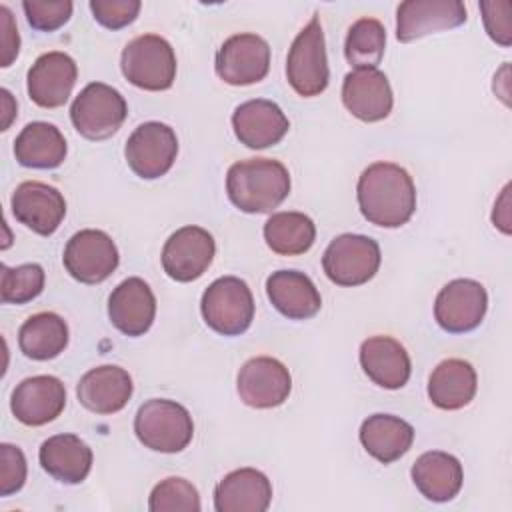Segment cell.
<instances>
[{
    "label": "cell",
    "mask_w": 512,
    "mask_h": 512,
    "mask_svg": "<svg viewBox=\"0 0 512 512\" xmlns=\"http://www.w3.org/2000/svg\"><path fill=\"white\" fill-rule=\"evenodd\" d=\"M124 78L148 92L168 90L176 78V54L170 42L158 34H142L130 40L120 56Z\"/></svg>",
    "instance_id": "277c9868"
},
{
    "label": "cell",
    "mask_w": 512,
    "mask_h": 512,
    "mask_svg": "<svg viewBox=\"0 0 512 512\" xmlns=\"http://www.w3.org/2000/svg\"><path fill=\"white\" fill-rule=\"evenodd\" d=\"M156 316V298L148 282L138 276L122 280L108 296V318L126 336H142Z\"/></svg>",
    "instance_id": "ffe728a7"
},
{
    "label": "cell",
    "mask_w": 512,
    "mask_h": 512,
    "mask_svg": "<svg viewBox=\"0 0 512 512\" xmlns=\"http://www.w3.org/2000/svg\"><path fill=\"white\" fill-rule=\"evenodd\" d=\"M382 254L376 240L364 234H340L324 250L322 268L338 286H360L372 280L380 268Z\"/></svg>",
    "instance_id": "ba28073f"
},
{
    "label": "cell",
    "mask_w": 512,
    "mask_h": 512,
    "mask_svg": "<svg viewBox=\"0 0 512 512\" xmlns=\"http://www.w3.org/2000/svg\"><path fill=\"white\" fill-rule=\"evenodd\" d=\"M62 262L74 280L100 284L118 268L120 256L114 240L104 230L84 228L66 242Z\"/></svg>",
    "instance_id": "9c48e42d"
},
{
    "label": "cell",
    "mask_w": 512,
    "mask_h": 512,
    "mask_svg": "<svg viewBox=\"0 0 512 512\" xmlns=\"http://www.w3.org/2000/svg\"><path fill=\"white\" fill-rule=\"evenodd\" d=\"M38 460L44 472L62 484H80L92 468V450L76 434H54L42 442Z\"/></svg>",
    "instance_id": "4316f807"
},
{
    "label": "cell",
    "mask_w": 512,
    "mask_h": 512,
    "mask_svg": "<svg viewBox=\"0 0 512 512\" xmlns=\"http://www.w3.org/2000/svg\"><path fill=\"white\" fill-rule=\"evenodd\" d=\"M510 10H512V2L510 0H486V2H480V12H482L484 28H486L488 36L496 44H500V46H510V42H512Z\"/></svg>",
    "instance_id": "f35d334b"
},
{
    "label": "cell",
    "mask_w": 512,
    "mask_h": 512,
    "mask_svg": "<svg viewBox=\"0 0 512 512\" xmlns=\"http://www.w3.org/2000/svg\"><path fill=\"white\" fill-rule=\"evenodd\" d=\"M272 306L290 320H308L318 314L322 298L310 276L298 270H276L266 280Z\"/></svg>",
    "instance_id": "d4e9b609"
},
{
    "label": "cell",
    "mask_w": 512,
    "mask_h": 512,
    "mask_svg": "<svg viewBox=\"0 0 512 512\" xmlns=\"http://www.w3.org/2000/svg\"><path fill=\"white\" fill-rule=\"evenodd\" d=\"M132 376L114 364L88 370L76 386L78 402L94 414H116L132 398Z\"/></svg>",
    "instance_id": "7402d4cb"
},
{
    "label": "cell",
    "mask_w": 512,
    "mask_h": 512,
    "mask_svg": "<svg viewBox=\"0 0 512 512\" xmlns=\"http://www.w3.org/2000/svg\"><path fill=\"white\" fill-rule=\"evenodd\" d=\"M66 406L64 382L50 374L24 378L10 396V410L26 426H44L56 420Z\"/></svg>",
    "instance_id": "ac0fdd59"
},
{
    "label": "cell",
    "mask_w": 512,
    "mask_h": 512,
    "mask_svg": "<svg viewBox=\"0 0 512 512\" xmlns=\"http://www.w3.org/2000/svg\"><path fill=\"white\" fill-rule=\"evenodd\" d=\"M178 154L176 132L164 122H144L128 136L124 158L130 170L142 180L164 176Z\"/></svg>",
    "instance_id": "30bf717a"
},
{
    "label": "cell",
    "mask_w": 512,
    "mask_h": 512,
    "mask_svg": "<svg viewBox=\"0 0 512 512\" xmlns=\"http://www.w3.org/2000/svg\"><path fill=\"white\" fill-rule=\"evenodd\" d=\"M26 458L14 444H0V496L18 492L26 482Z\"/></svg>",
    "instance_id": "74e56055"
},
{
    "label": "cell",
    "mask_w": 512,
    "mask_h": 512,
    "mask_svg": "<svg viewBox=\"0 0 512 512\" xmlns=\"http://www.w3.org/2000/svg\"><path fill=\"white\" fill-rule=\"evenodd\" d=\"M272 502V482L256 468L228 472L214 488L216 512H264Z\"/></svg>",
    "instance_id": "603a6c76"
},
{
    "label": "cell",
    "mask_w": 512,
    "mask_h": 512,
    "mask_svg": "<svg viewBox=\"0 0 512 512\" xmlns=\"http://www.w3.org/2000/svg\"><path fill=\"white\" fill-rule=\"evenodd\" d=\"M44 280L46 274L40 264L30 262L14 268L2 264L0 298L4 304H26L42 294Z\"/></svg>",
    "instance_id": "836d02e7"
},
{
    "label": "cell",
    "mask_w": 512,
    "mask_h": 512,
    "mask_svg": "<svg viewBox=\"0 0 512 512\" xmlns=\"http://www.w3.org/2000/svg\"><path fill=\"white\" fill-rule=\"evenodd\" d=\"M10 208L20 224L40 236L54 234L66 216V200L62 192L40 180L18 184L12 192Z\"/></svg>",
    "instance_id": "9a60e30c"
},
{
    "label": "cell",
    "mask_w": 512,
    "mask_h": 512,
    "mask_svg": "<svg viewBox=\"0 0 512 512\" xmlns=\"http://www.w3.org/2000/svg\"><path fill=\"white\" fill-rule=\"evenodd\" d=\"M488 310L486 288L472 278L448 282L436 296L434 318L450 334H464L478 328Z\"/></svg>",
    "instance_id": "7c38bea8"
},
{
    "label": "cell",
    "mask_w": 512,
    "mask_h": 512,
    "mask_svg": "<svg viewBox=\"0 0 512 512\" xmlns=\"http://www.w3.org/2000/svg\"><path fill=\"white\" fill-rule=\"evenodd\" d=\"M264 240L280 256H298L312 248L316 226L304 212H276L264 222Z\"/></svg>",
    "instance_id": "1f68e13d"
},
{
    "label": "cell",
    "mask_w": 512,
    "mask_h": 512,
    "mask_svg": "<svg viewBox=\"0 0 512 512\" xmlns=\"http://www.w3.org/2000/svg\"><path fill=\"white\" fill-rule=\"evenodd\" d=\"M68 324L56 312L32 314L18 330V346L26 358L52 360L68 346Z\"/></svg>",
    "instance_id": "4dcf8cb0"
},
{
    "label": "cell",
    "mask_w": 512,
    "mask_h": 512,
    "mask_svg": "<svg viewBox=\"0 0 512 512\" xmlns=\"http://www.w3.org/2000/svg\"><path fill=\"white\" fill-rule=\"evenodd\" d=\"M216 242L200 226H182L166 240L162 248V268L176 282L198 280L212 264Z\"/></svg>",
    "instance_id": "5bb4252c"
},
{
    "label": "cell",
    "mask_w": 512,
    "mask_h": 512,
    "mask_svg": "<svg viewBox=\"0 0 512 512\" xmlns=\"http://www.w3.org/2000/svg\"><path fill=\"white\" fill-rule=\"evenodd\" d=\"M358 436L372 458L392 464L412 448L414 428L400 416L372 414L362 422Z\"/></svg>",
    "instance_id": "f1b7e54d"
},
{
    "label": "cell",
    "mask_w": 512,
    "mask_h": 512,
    "mask_svg": "<svg viewBox=\"0 0 512 512\" xmlns=\"http://www.w3.org/2000/svg\"><path fill=\"white\" fill-rule=\"evenodd\" d=\"M356 200L362 216L370 224L400 228L416 210V186L402 166L374 162L358 178Z\"/></svg>",
    "instance_id": "6da1fadb"
},
{
    "label": "cell",
    "mask_w": 512,
    "mask_h": 512,
    "mask_svg": "<svg viewBox=\"0 0 512 512\" xmlns=\"http://www.w3.org/2000/svg\"><path fill=\"white\" fill-rule=\"evenodd\" d=\"M286 78L292 90L304 98L318 96L330 80L324 30L314 14L294 38L286 58Z\"/></svg>",
    "instance_id": "8992f818"
},
{
    "label": "cell",
    "mask_w": 512,
    "mask_h": 512,
    "mask_svg": "<svg viewBox=\"0 0 512 512\" xmlns=\"http://www.w3.org/2000/svg\"><path fill=\"white\" fill-rule=\"evenodd\" d=\"M68 146L60 128L50 122L26 124L14 140V156L18 164L36 170L58 168L66 158Z\"/></svg>",
    "instance_id": "f546056e"
},
{
    "label": "cell",
    "mask_w": 512,
    "mask_h": 512,
    "mask_svg": "<svg viewBox=\"0 0 512 512\" xmlns=\"http://www.w3.org/2000/svg\"><path fill=\"white\" fill-rule=\"evenodd\" d=\"M150 512H198L200 494L192 482L180 476H170L158 482L148 498Z\"/></svg>",
    "instance_id": "e575fe53"
},
{
    "label": "cell",
    "mask_w": 512,
    "mask_h": 512,
    "mask_svg": "<svg viewBox=\"0 0 512 512\" xmlns=\"http://www.w3.org/2000/svg\"><path fill=\"white\" fill-rule=\"evenodd\" d=\"M360 366L380 388H402L412 372L406 348L392 336H370L360 344Z\"/></svg>",
    "instance_id": "cb8c5ba5"
},
{
    "label": "cell",
    "mask_w": 512,
    "mask_h": 512,
    "mask_svg": "<svg viewBox=\"0 0 512 512\" xmlns=\"http://www.w3.org/2000/svg\"><path fill=\"white\" fill-rule=\"evenodd\" d=\"M70 0H24L22 10L28 24L38 32H54L72 16Z\"/></svg>",
    "instance_id": "d590c367"
},
{
    "label": "cell",
    "mask_w": 512,
    "mask_h": 512,
    "mask_svg": "<svg viewBox=\"0 0 512 512\" xmlns=\"http://www.w3.org/2000/svg\"><path fill=\"white\" fill-rule=\"evenodd\" d=\"M0 30H2V66L8 68L20 52V36L14 16L8 6H0Z\"/></svg>",
    "instance_id": "ab89813d"
},
{
    "label": "cell",
    "mask_w": 512,
    "mask_h": 512,
    "mask_svg": "<svg viewBox=\"0 0 512 512\" xmlns=\"http://www.w3.org/2000/svg\"><path fill=\"white\" fill-rule=\"evenodd\" d=\"M492 222L498 226L504 234H510V216H508V186H504L498 202L494 204L492 212Z\"/></svg>",
    "instance_id": "60d3db41"
},
{
    "label": "cell",
    "mask_w": 512,
    "mask_h": 512,
    "mask_svg": "<svg viewBox=\"0 0 512 512\" xmlns=\"http://www.w3.org/2000/svg\"><path fill=\"white\" fill-rule=\"evenodd\" d=\"M412 482L418 492L432 502H448L452 500L464 482V470L456 456L430 450L416 458L410 470Z\"/></svg>",
    "instance_id": "484cf974"
},
{
    "label": "cell",
    "mask_w": 512,
    "mask_h": 512,
    "mask_svg": "<svg viewBox=\"0 0 512 512\" xmlns=\"http://www.w3.org/2000/svg\"><path fill=\"white\" fill-rule=\"evenodd\" d=\"M134 434L148 450L176 454L192 442L194 422L182 404L168 398H150L134 416Z\"/></svg>",
    "instance_id": "3957f363"
},
{
    "label": "cell",
    "mask_w": 512,
    "mask_h": 512,
    "mask_svg": "<svg viewBox=\"0 0 512 512\" xmlns=\"http://www.w3.org/2000/svg\"><path fill=\"white\" fill-rule=\"evenodd\" d=\"M232 128L240 144L262 150L278 144L286 136L290 122L276 102L254 98L236 106L232 112Z\"/></svg>",
    "instance_id": "44dd1931"
},
{
    "label": "cell",
    "mask_w": 512,
    "mask_h": 512,
    "mask_svg": "<svg viewBox=\"0 0 512 512\" xmlns=\"http://www.w3.org/2000/svg\"><path fill=\"white\" fill-rule=\"evenodd\" d=\"M342 102L346 110L362 122L384 120L394 106L388 76L378 68H360L344 76Z\"/></svg>",
    "instance_id": "d6986e66"
},
{
    "label": "cell",
    "mask_w": 512,
    "mask_h": 512,
    "mask_svg": "<svg viewBox=\"0 0 512 512\" xmlns=\"http://www.w3.org/2000/svg\"><path fill=\"white\" fill-rule=\"evenodd\" d=\"M126 114L128 106L124 96L104 82L84 86L70 106V120L76 132L94 142L114 136L126 120Z\"/></svg>",
    "instance_id": "52a82bcc"
},
{
    "label": "cell",
    "mask_w": 512,
    "mask_h": 512,
    "mask_svg": "<svg viewBox=\"0 0 512 512\" xmlns=\"http://www.w3.org/2000/svg\"><path fill=\"white\" fill-rule=\"evenodd\" d=\"M468 20L460 0H406L396 8V38L412 42L422 36L452 30Z\"/></svg>",
    "instance_id": "2e32d148"
},
{
    "label": "cell",
    "mask_w": 512,
    "mask_h": 512,
    "mask_svg": "<svg viewBox=\"0 0 512 512\" xmlns=\"http://www.w3.org/2000/svg\"><path fill=\"white\" fill-rule=\"evenodd\" d=\"M78 78V66L66 52L40 54L28 70L26 90L40 108H60L68 102Z\"/></svg>",
    "instance_id": "e0dca14e"
},
{
    "label": "cell",
    "mask_w": 512,
    "mask_h": 512,
    "mask_svg": "<svg viewBox=\"0 0 512 512\" xmlns=\"http://www.w3.org/2000/svg\"><path fill=\"white\" fill-rule=\"evenodd\" d=\"M240 400L258 410L284 404L292 392V376L288 368L272 356H254L246 360L236 378Z\"/></svg>",
    "instance_id": "4fadbf2b"
},
{
    "label": "cell",
    "mask_w": 512,
    "mask_h": 512,
    "mask_svg": "<svg viewBox=\"0 0 512 512\" xmlns=\"http://www.w3.org/2000/svg\"><path fill=\"white\" fill-rule=\"evenodd\" d=\"M2 102H4V122H2V130H8L12 118L16 116V102L12 100V94L2 88Z\"/></svg>",
    "instance_id": "b9f144b4"
},
{
    "label": "cell",
    "mask_w": 512,
    "mask_h": 512,
    "mask_svg": "<svg viewBox=\"0 0 512 512\" xmlns=\"http://www.w3.org/2000/svg\"><path fill=\"white\" fill-rule=\"evenodd\" d=\"M200 312L208 328L222 336L244 334L254 320V296L236 276L216 278L202 294Z\"/></svg>",
    "instance_id": "5b68a950"
},
{
    "label": "cell",
    "mask_w": 512,
    "mask_h": 512,
    "mask_svg": "<svg viewBox=\"0 0 512 512\" xmlns=\"http://www.w3.org/2000/svg\"><path fill=\"white\" fill-rule=\"evenodd\" d=\"M92 16L108 30H120L132 24L142 8L140 0H90Z\"/></svg>",
    "instance_id": "8d00e7d4"
},
{
    "label": "cell",
    "mask_w": 512,
    "mask_h": 512,
    "mask_svg": "<svg viewBox=\"0 0 512 512\" xmlns=\"http://www.w3.org/2000/svg\"><path fill=\"white\" fill-rule=\"evenodd\" d=\"M290 172L274 158H248L234 162L226 172V194L246 214H266L290 194Z\"/></svg>",
    "instance_id": "7a4b0ae2"
},
{
    "label": "cell",
    "mask_w": 512,
    "mask_h": 512,
    "mask_svg": "<svg viewBox=\"0 0 512 512\" xmlns=\"http://www.w3.org/2000/svg\"><path fill=\"white\" fill-rule=\"evenodd\" d=\"M386 30L376 18H358L346 34L344 56L354 70L376 68L384 56Z\"/></svg>",
    "instance_id": "d6a6232c"
},
{
    "label": "cell",
    "mask_w": 512,
    "mask_h": 512,
    "mask_svg": "<svg viewBox=\"0 0 512 512\" xmlns=\"http://www.w3.org/2000/svg\"><path fill=\"white\" fill-rule=\"evenodd\" d=\"M214 70L230 86L256 84L270 70V46L258 34H234L218 48Z\"/></svg>",
    "instance_id": "8fae6325"
},
{
    "label": "cell",
    "mask_w": 512,
    "mask_h": 512,
    "mask_svg": "<svg viewBox=\"0 0 512 512\" xmlns=\"http://www.w3.org/2000/svg\"><path fill=\"white\" fill-rule=\"evenodd\" d=\"M478 388L474 366L462 358L442 360L428 378V398L440 410H460L468 406Z\"/></svg>",
    "instance_id": "83f0119b"
}]
</instances>
